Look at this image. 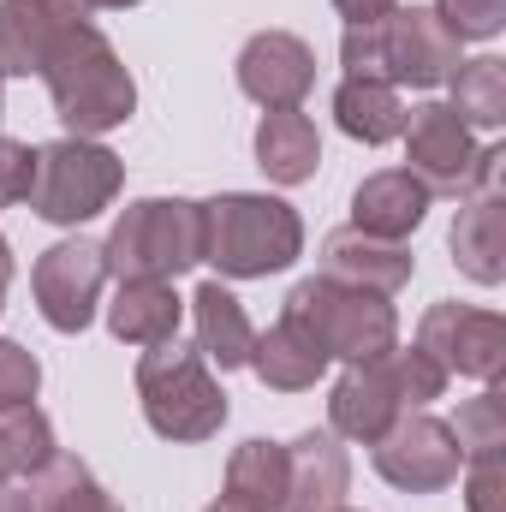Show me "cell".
<instances>
[{
	"instance_id": "1",
	"label": "cell",
	"mask_w": 506,
	"mask_h": 512,
	"mask_svg": "<svg viewBox=\"0 0 506 512\" xmlns=\"http://www.w3.org/2000/svg\"><path fill=\"white\" fill-rule=\"evenodd\" d=\"M42 84H48L54 120L66 126V137H102L137 114V84H131L120 48L96 24H78L54 42Z\"/></svg>"
},
{
	"instance_id": "2",
	"label": "cell",
	"mask_w": 506,
	"mask_h": 512,
	"mask_svg": "<svg viewBox=\"0 0 506 512\" xmlns=\"http://www.w3.org/2000/svg\"><path fill=\"white\" fill-rule=\"evenodd\" d=\"M304 256V221L292 203L262 191H221L203 203V262L227 280H268Z\"/></svg>"
},
{
	"instance_id": "3",
	"label": "cell",
	"mask_w": 506,
	"mask_h": 512,
	"mask_svg": "<svg viewBox=\"0 0 506 512\" xmlns=\"http://www.w3.org/2000/svg\"><path fill=\"white\" fill-rule=\"evenodd\" d=\"M137 405L143 423L161 441H209L227 423V393L215 382L209 358L197 346H185L179 334L161 346H143L137 358Z\"/></svg>"
},
{
	"instance_id": "4",
	"label": "cell",
	"mask_w": 506,
	"mask_h": 512,
	"mask_svg": "<svg viewBox=\"0 0 506 512\" xmlns=\"http://www.w3.org/2000/svg\"><path fill=\"white\" fill-rule=\"evenodd\" d=\"M114 280H179L203 262V203L191 197H143L126 203L102 239Z\"/></svg>"
},
{
	"instance_id": "5",
	"label": "cell",
	"mask_w": 506,
	"mask_h": 512,
	"mask_svg": "<svg viewBox=\"0 0 506 512\" xmlns=\"http://www.w3.org/2000/svg\"><path fill=\"white\" fill-rule=\"evenodd\" d=\"M286 322H298L328 358H346V364H370L387 346H399V316L393 304L376 292H358V286H340V280H298L286 292Z\"/></svg>"
},
{
	"instance_id": "6",
	"label": "cell",
	"mask_w": 506,
	"mask_h": 512,
	"mask_svg": "<svg viewBox=\"0 0 506 512\" xmlns=\"http://www.w3.org/2000/svg\"><path fill=\"white\" fill-rule=\"evenodd\" d=\"M120 185H126V161L114 149H102L96 137H60L36 149V185L24 203L48 227H84L120 197Z\"/></svg>"
},
{
	"instance_id": "7",
	"label": "cell",
	"mask_w": 506,
	"mask_h": 512,
	"mask_svg": "<svg viewBox=\"0 0 506 512\" xmlns=\"http://www.w3.org/2000/svg\"><path fill=\"white\" fill-rule=\"evenodd\" d=\"M370 459H376L381 483H393L399 495H441L459 483V441L441 417L429 411H405L370 441Z\"/></svg>"
},
{
	"instance_id": "8",
	"label": "cell",
	"mask_w": 506,
	"mask_h": 512,
	"mask_svg": "<svg viewBox=\"0 0 506 512\" xmlns=\"http://www.w3.org/2000/svg\"><path fill=\"white\" fill-rule=\"evenodd\" d=\"M102 286H108V262L96 239H60L36 256L30 268V292H36V310L54 334H84L96 322V304H102Z\"/></svg>"
},
{
	"instance_id": "9",
	"label": "cell",
	"mask_w": 506,
	"mask_h": 512,
	"mask_svg": "<svg viewBox=\"0 0 506 512\" xmlns=\"http://www.w3.org/2000/svg\"><path fill=\"white\" fill-rule=\"evenodd\" d=\"M417 346L447 370L495 387L506 376V316L471 310V304H429L417 322Z\"/></svg>"
},
{
	"instance_id": "10",
	"label": "cell",
	"mask_w": 506,
	"mask_h": 512,
	"mask_svg": "<svg viewBox=\"0 0 506 512\" xmlns=\"http://www.w3.org/2000/svg\"><path fill=\"white\" fill-rule=\"evenodd\" d=\"M405 173L423 179L429 197H465L471 191V173H477V143L471 126L447 108V102H423L405 114Z\"/></svg>"
},
{
	"instance_id": "11",
	"label": "cell",
	"mask_w": 506,
	"mask_h": 512,
	"mask_svg": "<svg viewBox=\"0 0 506 512\" xmlns=\"http://www.w3.org/2000/svg\"><path fill=\"white\" fill-rule=\"evenodd\" d=\"M376 30H381V78L387 84L435 90V84L453 78L459 36L435 18V6H393Z\"/></svg>"
},
{
	"instance_id": "12",
	"label": "cell",
	"mask_w": 506,
	"mask_h": 512,
	"mask_svg": "<svg viewBox=\"0 0 506 512\" xmlns=\"http://www.w3.org/2000/svg\"><path fill=\"white\" fill-rule=\"evenodd\" d=\"M233 72H239V90L251 96L256 108H298L316 90V54L292 30H256L251 42L239 48Z\"/></svg>"
},
{
	"instance_id": "13",
	"label": "cell",
	"mask_w": 506,
	"mask_h": 512,
	"mask_svg": "<svg viewBox=\"0 0 506 512\" xmlns=\"http://www.w3.org/2000/svg\"><path fill=\"white\" fill-rule=\"evenodd\" d=\"M90 24L84 0H0V78H42L54 42Z\"/></svg>"
},
{
	"instance_id": "14",
	"label": "cell",
	"mask_w": 506,
	"mask_h": 512,
	"mask_svg": "<svg viewBox=\"0 0 506 512\" xmlns=\"http://www.w3.org/2000/svg\"><path fill=\"white\" fill-rule=\"evenodd\" d=\"M387 352H393V346H387ZM387 352L370 358V364H346V376L334 382V399H328V429H334L340 441H364V447H370L393 417H405V411H411V405H405V393H399L393 364H387Z\"/></svg>"
},
{
	"instance_id": "15",
	"label": "cell",
	"mask_w": 506,
	"mask_h": 512,
	"mask_svg": "<svg viewBox=\"0 0 506 512\" xmlns=\"http://www.w3.org/2000/svg\"><path fill=\"white\" fill-rule=\"evenodd\" d=\"M322 280H340V286H358V292H376V298H393L399 286H411V274H417V256L411 245H399V239H370V233H358V227H340V233H328L322 239Z\"/></svg>"
},
{
	"instance_id": "16",
	"label": "cell",
	"mask_w": 506,
	"mask_h": 512,
	"mask_svg": "<svg viewBox=\"0 0 506 512\" xmlns=\"http://www.w3.org/2000/svg\"><path fill=\"white\" fill-rule=\"evenodd\" d=\"M352 489V459L334 429H304L286 441V501L280 512H334L346 507Z\"/></svg>"
},
{
	"instance_id": "17",
	"label": "cell",
	"mask_w": 506,
	"mask_h": 512,
	"mask_svg": "<svg viewBox=\"0 0 506 512\" xmlns=\"http://www.w3.org/2000/svg\"><path fill=\"white\" fill-rule=\"evenodd\" d=\"M429 191H423V179L417 173H405V167H381L370 173L358 191H352V227L358 233H370V239H411L417 227H423V215H429Z\"/></svg>"
},
{
	"instance_id": "18",
	"label": "cell",
	"mask_w": 506,
	"mask_h": 512,
	"mask_svg": "<svg viewBox=\"0 0 506 512\" xmlns=\"http://www.w3.org/2000/svg\"><path fill=\"white\" fill-rule=\"evenodd\" d=\"M453 262L459 274H471L477 286H501L506 280V203L501 185L489 191H465L459 197V221H453Z\"/></svg>"
},
{
	"instance_id": "19",
	"label": "cell",
	"mask_w": 506,
	"mask_h": 512,
	"mask_svg": "<svg viewBox=\"0 0 506 512\" xmlns=\"http://www.w3.org/2000/svg\"><path fill=\"white\" fill-rule=\"evenodd\" d=\"M191 322H197V352L209 358V370H245L251 364V316L245 304L221 286V280H203L191 292Z\"/></svg>"
},
{
	"instance_id": "20",
	"label": "cell",
	"mask_w": 506,
	"mask_h": 512,
	"mask_svg": "<svg viewBox=\"0 0 506 512\" xmlns=\"http://www.w3.org/2000/svg\"><path fill=\"white\" fill-rule=\"evenodd\" d=\"M328 352L298 328V322H274V328H262L251 340V370L262 387H274V393H304V387H316L328 376Z\"/></svg>"
},
{
	"instance_id": "21",
	"label": "cell",
	"mask_w": 506,
	"mask_h": 512,
	"mask_svg": "<svg viewBox=\"0 0 506 512\" xmlns=\"http://www.w3.org/2000/svg\"><path fill=\"white\" fill-rule=\"evenodd\" d=\"M256 167H262L274 185H304V179H316V167H322L316 120L298 114V108H268L262 126H256Z\"/></svg>"
},
{
	"instance_id": "22",
	"label": "cell",
	"mask_w": 506,
	"mask_h": 512,
	"mask_svg": "<svg viewBox=\"0 0 506 512\" xmlns=\"http://www.w3.org/2000/svg\"><path fill=\"white\" fill-rule=\"evenodd\" d=\"M179 316H185V304L167 280H120V292L108 304V334L120 346H161L179 334Z\"/></svg>"
},
{
	"instance_id": "23",
	"label": "cell",
	"mask_w": 506,
	"mask_h": 512,
	"mask_svg": "<svg viewBox=\"0 0 506 512\" xmlns=\"http://www.w3.org/2000/svg\"><path fill=\"white\" fill-rule=\"evenodd\" d=\"M405 102H399V90L393 84H381V78H346L340 90H334V120L346 137H358V143H393L399 131H405Z\"/></svg>"
},
{
	"instance_id": "24",
	"label": "cell",
	"mask_w": 506,
	"mask_h": 512,
	"mask_svg": "<svg viewBox=\"0 0 506 512\" xmlns=\"http://www.w3.org/2000/svg\"><path fill=\"white\" fill-rule=\"evenodd\" d=\"M221 501H233V507L245 512H280L286 501V447L280 441H245V447H233V459H227V495Z\"/></svg>"
},
{
	"instance_id": "25",
	"label": "cell",
	"mask_w": 506,
	"mask_h": 512,
	"mask_svg": "<svg viewBox=\"0 0 506 512\" xmlns=\"http://www.w3.org/2000/svg\"><path fill=\"white\" fill-rule=\"evenodd\" d=\"M30 501H36V512H126L96 483V471L72 453H54V465L30 477Z\"/></svg>"
},
{
	"instance_id": "26",
	"label": "cell",
	"mask_w": 506,
	"mask_h": 512,
	"mask_svg": "<svg viewBox=\"0 0 506 512\" xmlns=\"http://www.w3.org/2000/svg\"><path fill=\"white\" fill-rule=\"evenodd\" d=\"M453 114L471 131H501L506 126V60L483 54V60H459L453 66Z\"/></svg>"
},
{
	"instance_id": "27",
	"label": "cell",
	"mask_w": 506,
	"mask_h": 512,
	"mask_svg": "<svg viewBox=\"0 0 506 512\" xmlns=\"http://www.w3.org/2000/svg\"><path fill=\"white\" fill-rule=\"evenodd\" d=\"M0 453H6V471H12V477H36V471L54 465L60 441H54L48 411H36V399L0 411Z\"/></svg>"
},
{
	"instance_id": "28",
	"label": "cell",
	"mask_w": 506,
	"mask_h": 512,
	"mask_svg": "<svg viewBox=\"0 0 506 512\" xmlns=\"http://www.w3.org/2000/svg\"><path fill=\"white\" fill-rule=\"evenodd\" d=\"M447 429H453L465 465H471V459H501L506 453V399L495 387L477 393V399H465V405H459V423H447Z\"/></svg>"
},
{
	"instance_id": "29",
	"label": "cell",
	"mask_w": 506,
	"mask_h": 512,
	"mask_svg": "<svg viewBox=\"0 0 506 512\" xmlns=\"http://www.w3.org/2000/svg\"><path fill=\"white\" fill-rule=\"evenodd\" d=\"M435 18L459 42H489L506 30V0H435Z\"/></svg>"
},
{
	"instance_id": "30",
	"label": "cell",
	"mask_w": 506,
	"mask_h": 512,
	"mask_svg": "<svg viewBox=\"0 0 506 512\" xmlns=\"http://www.w3.org/2000/svg\"><path fill=\"white\" fill-rule=\"evenodd\" d=\"M36 387H42L36 352H24L18 340H0V411H6V405H30Z\"/></svg>"
},
{
	"instance_id": "31",
	"label": "cell",
	"mask_w": 506,
	"mask_h": 512,
	"mask_svg": "<svg viewBox=\"0 0 506 512\" xmlns=\"http://www.w3.org/2000/svg\"><path fill=\"white\" fill-rule=\"evenodd\" d=\"M465 512H506V459H471Z\"/></svg>"
},
{
	"instance_id": "32",
	"label": "cell",
	"mask_w": 506,
	"mask_h": 512,
	"mask_svg": "<svg viewBox=\"0 0 506 512\" xmlns=\"http://www.w3.org/2000/svg\"><path fill=\"white\" fill-rule=\"evenodd\" d=\"M36 185V149L18 137H0V203H24Z\"/></svg>"
},
{
	"instance_id": "33",
	"label": "cell",
	"mask_w": 506,
	"mask_h": 512,
	"mask_svg": "<svg viewBox=\"0 0 506 512\" xmlns=\"http://www.w3.org/2000/svg\"><path fill=\"white\" fill-rule=\"evenodd\" d=\"M399 0H334V12L346 18V24H376V18H387Z\"/></svg>"
},
{
	"instance_id": "34",
	"label": "cell",
	"mask_w": 506,
	"mask_h": 512,
	"mask_svg": "<svg viewBox=\"0 0 506 512\" xmlns=\"http://www.w3.org/2000/svg\"><path fill=\"white\" fill-rule=\"evenodd\" d=\"M0 512H36L30 489H12V483H0Z\"/></svg>"
},
{
	"instance_id": "35",
	"label": "cell",
	"mask_w": 506,
	"mask_h": 512,
	"mask_svg": "<svg viewBox=\"0 0 506 512\" xmlns=\"http://www.w3.org/2000/svg\"><path fill=\"white\" fill-rule=\"evenodd\" d=\"M6 286H12V245L0 239V310H6Z\"/></svg>"
},
{
	"instance_id": "36",
	"label": "cell",
	"mask_w": 506,
	"mask_h": 512,
	"mask_svg": "<svg viewBox=\"0 0 506 512\" xmlns=\"http://www.w3.org/2000/svg\"><path fill=\"white\" fill-rule=\"evenodd\" d=\"M90 12H126V6H143V0H84Z\"/></svg>"
},
{
	"instance_id": "37",
	"label": "cell",
	"mask_w": 506,
	"mask_h": 512,
	"mask_svg": "<svg viewBox=\"0 0 506 512\" xmlns=\"http://www.w3.org/2000/svg\"><path fill=\"white\" fill-rule=\"evenodd\" d=\"M209 512H245V507H233V501H215V507H209Z\"/></svg>"
},
{
	"instance_id": "38",
	"label": "cell",
	"mask_w": 506,
	"mask_h": 512,
	"mask_svg": "<svg viewBox=\"0 0 506 512\" xmlns=\"http://www.w3.org/2000/svg\"><path fill=\"white\" fill-rule=\"evenodd\" d=\"M6 477H12V471H6V453H0V483H6Z\"/></svg>"
},
{
	"instance_id": "39",
	"label": "cell",
	"mask_w": 506,
	"mask_h": 512,
	"mask_svg": "<svg viewBox=\"0 0 506 512\" xmlns=\"http://www.w3.org/2000/svg\"><path fill=\"white\" fill-rule=\"evenodd\" d=\"M334 512H352V507H334Z\"/></svg>"
}]
</instances>
